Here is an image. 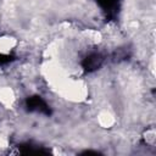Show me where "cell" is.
Listing matches in <instances>:
<instances>
[{
  "label": "cell",
  "instance_id": "1",
  "mask_svg": "<svg viewBox=\"0 0 156 156\" xmlns=\"http://www.w3.org/2000/svg\"><path fill=\"white\" fill-rule=\"evenodd\" d=\"M26 108L30 112H39L44 115H50L51 111L48 104L40 96H30L26 100Z\"/></svg>",
  "mask_w": 156,
  "mask_h": 156
},
{
  "label": "cell",
  "instance_id": "2",
  "mask_svg": "<svg viewBox=\"0 0 156 156\" xmlns=\"http://www.w3.org/2000/svg\"><path fill=\"white\" fill-rule=\"evenodd\" d=\"M104 58H102V55L99 54V52H91L89 54L82 62V66L84 68L85 72H93L95 69H98L101 63H102Z\"/></svg>",
  "mask_w": 156,
  "mask_h": 156
},
{
  "label": "cell",
  "instance_id": "3",
  "mask_svg": "<svg viewBox=\"0 0 156 156\" xmlns=\"http://www.w3.org/2000/svg\"><path fill=\"white\" fill-rule=\"evenodd\" d=\"M96 2L101 6V9L108 13V15H113L115 10L117 9V2L118 0H96Z\"/></svg>",
  "mask_w": 156,
  "mask_h": 156
},
{
  "label": "cell",
  "instance_id": "4",
  "mask_svg": "<svg viewBox=\"0 0 156 156\" xmlns=\"http://www.w3.org/2000/svg\"><path fill=\"white\" fill-rule=\"evenodd\" d=\"M12 60V57L10 55H4V54H0V65H4V63H7Z\"/></svg>",
  "mask_w": 156,
  "mask_h": 156
}]
</instances>
